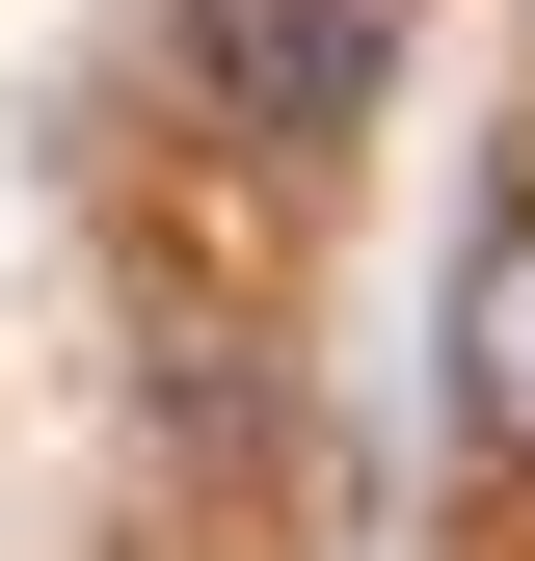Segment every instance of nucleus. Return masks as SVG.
<instances>
[{
  "label": "nucleus",
  "instance_id": "obj_2",
  "mask_svg": "<svg viewBox=\"0 0 535 561\" xmlns=\"http://www.w3.org/2000/svg\"><path fill=\"white\" fill-rule=\"evenodd\" d=\"M455 401H482V455L535 481V215H509L482 267H455Z\"/></svg>",
  "mask_w": 535,
  "mask_h": 561
},
{
  "label": "nucleus",
  "instance_id": "obj_1",
  "mask_svg": "<svg viewBox=\"0 0 535 561\" xmlns=\"http://www.w3.org/2000/svg\"><path fill=\"white\" fill-rule=\"evenodd\" d=\"M375 81H401L375 0H187V107H215V134H349Z\"/></svg>",
  "mask_w": 535,
  "mask_h": 561
}]
</instances>
